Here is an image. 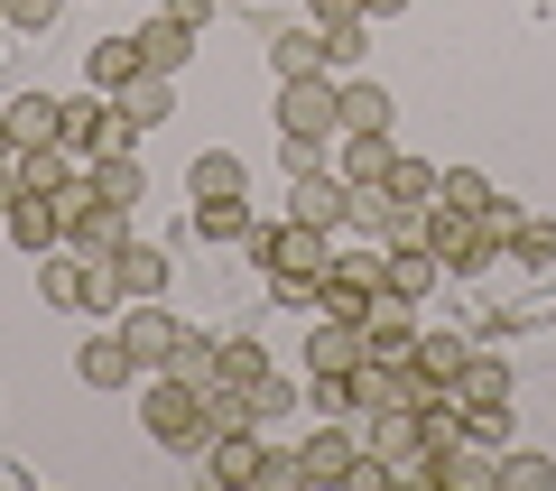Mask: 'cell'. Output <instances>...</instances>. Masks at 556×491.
Masks as SVG:
<instances>
[{
  "mask_svg": "<svg viewBox=\"0 0 556 491\" xmlns=\"http://www.w3.org/2000/svg\"><path fill=\"white\" fill-rule=\"evenodd\" d=\"M84 278H93V260H84V251H65V241H56V251H38V297H47V306L84 315Z\"/></svg>",
  "mask_w": 556,
  "mask_h": 491,
  "instance_id": "cell-15",
  "label": "cell"
},
{
  "mask_svg": "<svg viewBox=\"0 0 556 491\" xmlns=\"http://www.w3.org/2000/svg\"><path fill=\"white\" fill-rule=\"evenodd\" d=\"M547 482H556V454H519V445H501L492 491H547Z\"/></svg>",
  "mask_w": 556,
  "mask_h": 491,
  "instance_id": "cell-30",
  "label": "cell"
},
{
  "mask_svg": "<svg viewBox=\"0 0 556 491\" xmlns=\"http://www.w3.org/2000/svg\"><path fill=\"white\" fill-rule=\"evenodd\" d=\"M362 325H371V353H390V362H408V353H417L408 297H390V288H380V297H371V315H362Z\"/></svg>",
  "mask_w": 556,
  "mask_h": 491,
  "instance_id": "cell-22",
  "label": "cell"
},
{
  "mask_svg": "<svg viewBox=\"0 0 556 491\" xmlns=\"http://www.w3.org/2000/svg\"><path fill=\"white\" fill-rule=\"evenodd\" d=\"M0 196H10V186H0Z\"/></svg>",
  "mask_w": 556,
  "mask_h": 491,
  "instance_id": "cell-45",
  "label": "cell"
},
{
  "mask_svg": "<svg viewBox=\"0 0 556 491\" xmlns=\"http://www.w3.org/2000/svg\"><path fill=\"white\" fill-rule=\"evenodd\" d=\"M260 372H269V362H260V343H241V335H223V343H214V380H232L241 399H251V380H260Z\"/></svg>",
  "mask_w": 556,
  "mask_h": 491,
  "instance_id": "cell-32",
  "label": "cell"
},
{
  "mask_svg": "<svg viewBox=\"0 0 556 491\" xmlns=\"http://www.w3.org/2000/svg\"><path fill=\"white\" fill-rule=\"evenodd\" d=\"M112 269H121V297H130V306H139V297H167V278H177L159 241H121V251H112Z\"/></svg>",
  "mask_w": 556,
  "mask_h": 491,
  "instance_id": "cell-16",
  "label": "cell"
},
{
  "mask_svg": "<svg viewBox=\"0 0 556 491\" xmlns=\"http://www.w3.org/2000/svg\"><path fill=\"white\" fill-rule=\"evenodd\" d=\"M251 232H260L251 196H214V204H195V241H214V251H241Z\"/></svg>",
  "mask_w": 556,
  "mask_h": 491,
  "instance_id": "cell-17",
  "label": "cell"
},
{
  "mask_svg": "<svg viewBox=\"0 0 556 491\" xmlns=\"http://www.w3.org/2000/svg\"><path fill=\"white\" fill-rule=\"evenodd\" d=\"M112 102H121V121H130V130H159V121L177 112V84H167V75H130Z\"/></svg>",
  "mask_w": 556,
  "mask_h": 491,
  "instance_id": "cell-21",
  "label": "cell"
},
{
  "mask_svg": "<svg viewBox=\"0 0 556 491\" xmlns=\"http://www.w3.org/2000/svg\"><path fill=\"white\" fill-rule=\"evenodd\" d=\"M10 167H20V139H10V121H0V186H20Z\"/></svg>",
  "mask_w": 556,
  "mask_h": 491,
  "instance_id": "cell-42",
  "label": "cell"
},
{
  "mask_svg": "<svg viewBox=\"0 0 556 491\" xmlns=\"http://www.w3.org/2000/svg\"><path fill=\"white\" fill-rule=\"evenodd\" d=\"M362 20H408V0H362Z\"/></svg>",
  "mask_w": 556,
  "mask_h": 491,
  "instance_id": "cell-43",
  "label": "cell"
},
{
  "mask_svg": "<svg viewBox=\"0 0 556 491\" xmlns=\"http://www.w3.org/2000/svg\"><path fill=\"white\" fill-rule=\"evenodd\" d=\"M112 335L130 343V362H139V372H167V362H177V343H186V325L159 306V297H139V306H121V325H112Z\"/></svg>",
  "mask_w": 556,
  "mask_h": 491,
  "instance_id": "cell-5",
  "label": "cell"
},
{
  "mask_svg": "<svg viewBox=\"0 0 556 491\" xmlns=\"http://www.w3.org/2000/svg\"><path fill=\"white\" fill-rule=\"evenodd\" d=\"M288 408H298V380H288V372H260L251 380V427H260V417H288Z\"/></svg>",
  "mask_w": 556,
  "mask_h": 491,
  "instance_id": "cell-37",
  "label": "cell"
},
{
  "mask_svg": "<svg viewBox=\"0 0 556 491\" xmlns=\"http://www.w3.org/2000/svg\"><path fill=\"white\" fill-rule=\"evenodd\" d=\"M159 10H167V20H177V28H195V38H204V28H214V0H159Z\"/></svg>",
  "mask_w": 556,
  "mask_h": 491,
  "instance_id": "cell-41",
  "label": "cell"
},
{
  "mask_svg": "<svg viewBox=\"0 0 556 491\" xmlns=\"http://www.w3.org/2000/svg\"><path fill=\"white\" fill-rule=\"evenodd\" d=\"M139 427H149V445L159 454H204L214 445V408H204V390L195 380H177V372H159L149 380V399H139Z\"/></svg>",
  "mask_w": 556,
  "mask_h": 491,
  "instance_id": "cell-2",
  "label": "cell"
},
{
  "mask_svg": "<svg viewBox=\"0 0 556 491\" xmlns=\"http://www.w3.org/2000/svg\"><path fill=\"white\" fill-rule=\"evenodd\" d=\"M241 251H251V269H269V297L288 315H316V288H325V269H334V232H316V223L288 214V223H260Z\"/></svg>",
  "mask_w": 556,
  "mask_h": 491,
  "instance_id": "cell-1",
  "label": "cell"
},
{
  "mask_svg": "<svg viewBox=\"0 0 556 491\" xmlns=\"http://www.w3.org/2000/svg\"><path fill=\"white\" fill-rule=\"evenodd\" d=\"M251 491H306V454L298 445H269V454H260V482Z\"/></svg>",
  "mask_w": 556,
  "mask_h": 491,
  "instance_id": "cell-34",
  "label": "cell"
},
{
  "mask_svg": "<svg viewBox=\"0 0 556 491\" xmlns=\"http://www.w3.org/2000/svg\"><path fill=\"white\" fill-rule=\"evenodd\" d=\"M334 84H343V75H298V84H278V130H298V139H343Z\"/></svg>",
  "mask_w": 556,
  "mask_h": 491,
  "instance_id": "cell-7",
  "label": "cell"
},
{
  "mask_svg": "<svg viewBox=\"0 0 556 491\" xmlns=\"http://www.w3.org/2000/svg\"><path fill=\"white\" fill-rule=\"evenodd\" d=\"M390 158H399L390 130H343V158H334V167H343L353 186H380V177H390Z\"/></svg>",
  "mask_w": 556,
  "mask_h": 491,
  "instance_id": "cell-23",
  "label": "cell"
},
{
  "mask_svg": "<svg viewBox=\"0 0 556 491\" xmlns=\"http://www.w3.org/2000/svg\"><path fill=\"white\" fill-rule=\"evenodd\" d=\"M362 56H371V20H362V10H353V20H325V65H334V75H353Z\"/></svg>",
  "mask_w": 556,
  "mask_h": 491,
  "instance_id": "cell-31",
  "label": "cell"
},
{
  "mask_svg": "<svg viewBox=\"0 0 556 491\" xmlns=\"http://www.w3.org/2000/svg\"><path fill=\"white\" fill-rule=\"evenodd\" d=\"M334 121H343V130H390V93L362 84V75H343L334 84Z\"/></svg>",
  "mask_w": 556,
  "mask_h": 491,
  "instance_id": "cell-27",
  "label": "cell"
},
{
  "mask_svg": "<svg viewBox=\"0 0 556 491\" xmlns=\"http://www.w3.org/2000/svg\"><path fill=\"white\" fill-rule=\"evenodd\" d=\"M260 454H269V445H260V427H223L214 445H204V464H214L223 491H251L260 482Z\"/></svg>",
  "mask_w": 556,
  "mask_h": 491,
  "instance_id": "cell-12",
  "label": "cell"
},
{
  "mask_svg": "<svg viewBox=\"0 0 556 491\" xmlns=\"http://www.w3.org/2000/svg\"><path fill=\"white\" fill-rule=\"evenodd\" d=\"M75 372L93 380V390H130L139 362H130V343H121V335H102V343H84V353H75Z\"/></svg>",
  "mask_w": 556,
  "mask_h": 491,
  "instance_id": "cell-28",
  "label": "cell"
},
{
  "mask_svg": "<svg viewBox=\"0 0 556 491\" xmlns=\"http://www.w3.org/2000/svg\"><path fill=\"white\" fill-rule=\"evenodd\" d=\"M473 353H482L473 335H455V325H437V335H417V353H408V362H417L427 380H437V390H455V380L473 372Z\"/></svg>",
  "mask_w": 556,
  "mask_h": 491,
  "instance_id": "cell-13",
  "label": "cell"
},
{
  "mask_svg": "<svg viewBox=\"0 0 556 491\" xmlns=\"http://www.w3.org/2000/svg\"><path fill=\"white\" fill-rule=\"evenodd\" d=\"M0 10H10V28H20V38H47V28L65 20V0H0Z\"/></svg>",
  "mask_w": 556,
  "mask_h": 491,
  "instance_id": "cell-40",
  "label": "cell"
},
{
  "mask_svg": "<svg viewBox=\"0 0 556 491\" xmlns=\"http://www.w3.org/2000/svg\"><path fill=\"white\" fill-rule=\"evenodd\" d=\"M186 196H195V204H214V196H251V167H241L232 149H204L195 167H186Z\"/></svg>",
  "mask_w": 556,
  "mask_h": 491,
  "instance_id": "cell-20",
  "label": "cell"
},
{
  "mask_svg": "<svg viewBox=\"0 0 556 491\" xmlns=\"http://www.w3.org/2000/svg\"><path fill=\"white\" fill-rule=\"evenodd\" d=\"M473 223H482V241H492V260H501V251H510V232H519V204H510V196L492 186V204H482Z\"/></svg>",
  "mask_w": 556,
  "mask_h": 491,
  "instance_id": "cell-39",
  "label": "cell"
},
{
  "mask_svg": "<svg viewBox=\"0 0 556 491\" xmlns=\"http://www.w3.org/2000/svg\"><path fill=\"white\" fill-rule=\"evenodd\" d=\"M455 399H464V408H482V399H510V362H492V353H473V372L455 380Z\"/></svg>",
  "mask_w": 556,
  "mask_h": 491,
  "instance_id": "cell-33",
  "label": "cell"
},
{
  "mask_svg": "<svg viewBox=\"0 0 556 491\" xmlns=\"http://www.w3.org/2000/svg\"><path fill=\"white\" fill-rule=\"evenodd\" d=\"M510 260H519V269H556V223H529V214H519Z\"/></svg>",
  "mask_w": 556,
  "mask_h": 491,
  "instance_id": "cell-35",
  "label": "cell"
},
{
  "mask_svg": "<svg viewBox=\"0 0 556 491\" xmlns=\"http://www.w3.org/2000/svg\"><path fill=\"white\" fill-rule=\"evenodd\" d=\"M437 204H464V214H482V204H492V186H482L473 167H445V177H437Z\"/></svg>",
  "mask_w": 556,
  "mask_h": 491,
  "instance_id": "cell-38",
  "label": "cell"
},
{
  "mask_svg": "<svg viewBox=\"0 0 556 491\" xmlns=\"http://www.w3.org/2000/svg\"><path fill=\"white\" fill-rule=\"evenodd\" d=\"M278 167H288V177H316V167H334V139H298V130H278Z\"/></svg>",
  "mask_w": 556,
  "mask_h": 491,
  "instance_id": "cell-36",
  "label": "cell"
},
{
  "mask_svg": "<svg viewBox=\"0 0 556 491\" xmlns=\"http://www.w3.org/2000/svg\"><path fill=\"white\" fill-rule=\"evenodd\" d=\"M186 56H195V28H177L167 10H159L149 28H139V65H149V75H167V84H177V75H186Z\"/></svg>",
  "mask_w": 556,
  "mask_h": 491,
  "instance_id": "cell-18",
  "label": "cell"
},
{
  "mask_svg": "<svg viewBox=\"0 0 556 491\" xmlns=\"http://www.w3.org/2000/svg\"><path fill=\"white\" fill-rule=\"evenodd\" d=\"M0 232L38 260V251H56V241H65V204L38 196V186H10V196H0Z\"/></svg>",
  "mask_w": 556,
  "mask_h": 491,
  "instance_id": "cell-6",
  "label": "cell"
},
{
  "mask_svg": "<svg viewBox=\"0 0 556 491\" xmlns=\"http://www.w3.org/2000/svg\"><path fill=\"white\" fill-rule=\"evenodd\" d=\"M269 75H278V84L334 75V65H325V28H316V20H278V28H269Z\"/></svg>",
  "mask_w": 556,
  "mask_h": 491,
  "instance_id": "cell-9",
  "label": "cell"
},
{
  "mask_svg": "<svg viewBox=\"0 0 556 491\" xmlns=\"http://www.w3.org/2000/svg\"><path fill=\"white\" fill-rule=\"evenodd\" d=\"M56 139H65V149L84 158V167H93V158H112V149H130L139 130H130V121H121V102H112V93H93V84H84V93L65 102V130H56Z\"/></svg>",
  "mask_w": 556,
  "mask_h": 491,
  "instance_id": "cell-3",
  "label": "cell"
},
{
  "mask_svg": "<svg viewBox=\"0 0 556 491\" xmlns=\"http://www.w3.org/2000/svg\"><path fill=\"white\" fill-rule=\"evenodd\" d=\"M130 75H149V65H139V38H102V47H84V84H93V93H121Z\"/></svg>",
  "mask_w": 556,
  "mask_h": 491,
  "instance_id": "cell-24",
  "label": "cell"
},
{
  "mask_svg": "<svg viewBox=\"0 0 556 491\" xmlns=\"http://www.w3.org/2000/svg\"><path fill=\"white\" fill-rule=\"evenodd\" d=\"M353 232H362V241H380V251H390L399 232H417V214H408V204L390 196V186H353Z\"/></svg>",
  "mask_w": 556,
  "mask_h": 491,
  "instance_id": "cell-14",
  "label": "cell"
},
{
  "mask_svg": "<svg viewBox=\"0 0 556 491\" xmlns=\"http://www.w3.org/2000/svg\"><path fill=\"white\" fill-rule=\"evenodd\" d=\"M417 241H427L445 269H492V241H482V223L464 214V204H427V214H417Z\"/></svg>",
  "mask_w": 556,
  "mask_h": 491,
  "instance_id": "cell-4",
  "label": "cell"
},
{
  "mask_svg": "<svg viewBox=\"0 0 556 491\" xmlns=\"http://www.w3.org/2000/svg\"><path fill=\"white\" fill-rule=\"evenodd\" d=\"M0 121H10V139H20V149H47V139L65 130V102H56V93H20Z\"/></svg>",
  "mask_w": 556,
  "mask_h": 491,
  "instance_id": "cell-25",
  "label": "cell"
},
{
  "mask_svg": "<svg viewBox=\"0 0 556 491\" xmlns=\"http://www.w3.org/2000/svg\"><path fill=\"white\" fill-rule=\"evenodd\" d=\"M84 186H93L102 204H121V214H139V196H149V177H139V158H130V149L93 158V167H84Z\"/></svg>",
  "mask_w": 556,
  "mask_h": 491,
  "instance_id": "cell-19",
  "label": "cell"
},
{
  "mask_svg": "<svg viewBox=\"0 0 556 491\" xmlns=\"http://www.w3.org/2000/svg\"><path fill=\"white\" fill-rule=\"evenodd\" d=\"M362 353H371V325H353V315H316L306 325V372H353Z\"/></svg>",
  "mask_w": 556,
  "mask_h": 491,
  "instance_id": "cell-11",
  "label": "cell"
},
{
  "mask_svg": "<svg viewBox=\"0 0 556 491\" xmlns=\"http://www.w3.org/2000/svg\"><path fill=\"white\" fill-rule=\"evenodd\" d=\"M288 214H298V223H316V232H343V223H353V177H343V167L288 177Z\"/></svg>",
  "mask_w": 556,
  "mask_h": 491,
  "instance_id": "cell-8",
  "label": "cell"
},
{
  "mask_svg": "<svg viewBox=\"0 0 556 491\" xmlns=\"http://www.w3.org/2000/svg\"><path fill=\"white\" fill-rule=\"evenodd\" d=\"M437 278H445V260L427 251V241H417V232H399L390 251H380V288H390V297H408V306H417V297H427V288H437Z\"/></svg>",
  "mask_w": 556,
  "mask_h": 491,
  "instance_id": "cell-10",
  "label": "cell"
},
{
  "mask_svg": "<svg viewBox=\"0 0 556 491\" xmlns=\"http://www.w3.org/2000/svg\"><path fill=\"white\" fill-rule=\"evenodd\" d=\"M298 454H306V482H334V473L353 464V436H343V417H316Z\"/></svg>",
  "mask_w": 556,
  "mask_h": 491,
  "instance_id": "cell-26",
  "label": "cell"
},
{
  "mask_svg": "<svg viewBox=\"0 0 556 491\" xmlns=\"http://www.w3.org/2000/svg\"><path fill=\"white\" fill-rule=\"evenodd\" d=\"M0 28H10V10H0Z\"/></svg>",
  "mask_w": 556,
  "mask_h": 491,
  "instance_id": "cell-44",
  "label": "cell"
},
{
  "mask_svg": "<svg viewBox=\"0 0 556 491\" xmlns=\"http://www.w3.org/2000/svg\"><path fill=\"white\" fill-rule=\"evenodd\" d=\"M437 177H445L437 158H408V149H399V158H390V177H380V186H390V196L408 204V214H427V204H437Z\"/></svg>",
  "mask_w": 556,
  "mask_h": 491,
  "instance_id": "cell-29",
  "label": "cell"
}]
</instances>
